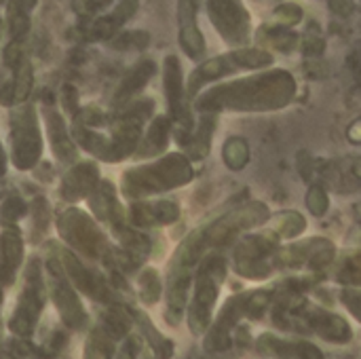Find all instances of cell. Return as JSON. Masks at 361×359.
<instances>
[{"mask_svg": "<svg viewBox=\"0 0 361 359\" xmlns=\"http://www.w3.org/2000/svg\"><path fill=\"white\" fill-rule=\"evenodd\" d=\"M258 351L269 359H324V353L307 341H288L271 332L258 339Z\"/></svg>", "mask_w": 361, "mask_h": 359, "instance_id": "cell-21", "label": "cell"}, {"mask_svg": "<svg viewBox=\"0 0 361 359\" xmlns=\"http://www.w3.org/2000/svg\"><path fill=\"white\" fill-rule=\"evenodd\" d=\"M114 339H110L99 326L93 328L87 336L82 359H114Z\"/></svg>", "mask_w": 361, "mask_h": 359, "instance_id": "cell-30", "label": "cell"}, {"mask_svg": "<svg viewBox=\"0 0 361 359\" xmlns=\"http://www.w3.org/2000/svg\"><path fill=\"white\" fill-rule=\"evenodd\" d=\"M273 17L279 23V28H290V25H296L302 19V8L298 4H281V6L275 8Z\"/></svg>", "mask_w": 361, "mask_h": 359, "instance_id": "cell-37", "label": "cell"}, {"mask_svg": "<svg viewBox=\"0 0 361 359\" xmlns=\"http://www.w3.org/2000/svg\"><path fill=\"white\" fill-rule=\"evenodd\" d=\"M89 212L93 214V220L106 222L112 231H118L127 224V214L121 205L118 190L112 182L102 180L99 186L93 190V195L87 199Z\"/></svg>", "mask_w": 361, "mask_h": 359, "instance_id": "cell-18", "label": "cell"}, {"mask_svg": "<svg viewBox=\"0 0 361 359\" xmlns=\"http://www.w3.org/2000/svg\"><path fill=\"white\" fill-rule=\"evenodd\" d=\"M133 326L140 330V336L150 345V349H152V353H154L157 358L159 359L173 358V351H176V349H173V343L157 330V326L150 322V317H148L144 311L133 309Z\"/></svg>", "mask_w": 361, "mask_h": 359, "instance_id": "cell-27", "label": "cell"}, {"mask_svg": "<svg viewBox=\"0 0 361 359\" xmlns=\"http://www.w3.org/2000/svg\"><path fill=\"white\" fill-rule=\"evenodd\" d=\"M197 2L178 4V40L186 57L201 61L205 57V36L197 23Z\"/></svg>", "mask_w": 361, "mask_h": 359, "instance_id": "cell-19", "label": "cell"}, {"mask_svg": "<svg viewBox=\"0 0 361 359\" xmlns=\"http://www.w3.org/2000/svg\"><path fill=\"white\" fill-rule=\"evenodd\" d=\"M307 207L315 214V216H324L330 207V199L326 195V190L322 186H311L309 195H307Z\"/></svg>", "mask_w": 361, "mask_h": 359, "instance_id": "cell-38", "label": "cell"}, {"mask_svg": "<svg viewBox=\"0 0 361 359\" xmlns=\"http://www.w3.org/2000/svg\"><path fill=\"white\" fill-rule=\"evenodd\" d=\"M99 167L95 161H78L74 163L59 184V195L68 203H80L93 195V190L99 186Z\"/></svg>", "mask_w": 361, "mask_h": 359, "instance_id": "cell-16", "label": "cell"}, {"mask_svg": "<svg viewBox=\"0 0 361 359\" xmlns=\"http://www.w3.org/2000/svg\"><path fill=\"white\" fill-rule=\"evenodd\" d=\"M171 118L167 114H159L150 121L148 129L144 131L140 146L133 154L135 161H146V159H159L163 154H167V146H169V138H171Z\"/></svg>", "mask_w": 361, "mask_h": 359, "instance_id": "cell-23", "label": "cell"}, {"mask_svg": "<svg viewBox=\"0 0 361 359\" xmlns=\"http://www.w3.org/2000/svg\"><path fill=\"white\" fill-rule=\"evenodd\" d=\"M163 89L167 99V110L171 123L178 125L176 135H186L195 129V114L190 99L186 95V83L182 74V63L176 55H167L163 59Z\"/></svg>", "mask_w": 361, "mask_h": 359, "instance_id": "cell-13", "label": "cell"}, {"mask_svg": "<svg viewBox=\"0 0 361 359\" xmlns=\"http://www.w3.org/2000/svg\"><path fill=\"white\" fill-rule=\"evenodd\" d=\"M6 165H8V157H6V150H4V146L0 142V178L6 174Z\"/></svg>", "mask_w": 361, "mask_h": 359, "instance_id": "cell-42", "label": "cell"}, {"mask_svg": "<svg viewBox=\"0 0 361 359\" xmlns=\"http://www.w3.org/2000/svg\"><path fill=\"white\" fill-rule=\"evenodd\" d=\"M47 284L44 271L38 258H32L23 269V286L15 305V311L8 320V330L17 339H30L36 330V324L47 305Z\"/></svg>", "mask_w": 361, "mask_h": 359, "instance_id": "cell-9", "label": "cell"}, {"mask_svg": "<svg viewBox=\"0 0 361 359\" xmlns=\"http://www.w3.org/2000/svg\"><path fill=\"white\" fill-rule=\"evenodd\" d=\"M226 273H228V262L222 252L207 254L197 267L195 281H192V298L188 300V309H186L188 328L195 336H201L209 330Z\"/></svg>", "mask_w": 361, "mask_h": 359, "instance_id": "cell-4", "label": "cell"}, {"mask_svg": "<svg viewBox=\"0 0 361 359\" xmlns=\"http://www.w3.org/2000/svg\"><path fill=\"white\" fill-rule=\"evenodd\" d=\"M4 23L8 28L11 40H21L27 32H30V15L27 11L21 8V4H8L6 15H4Z\"/></svg>", "mask_w": 361, "mask_h": 359, "instance_id": "cell-34", "label": "cell"}, {"mask_svg": "<svg viewBox=\"0 0 361 359\" xmlns=\"http://www.w3.org/2000/svg\"><path fill=\"white\" fill-rule=\"evenodd\" d=\"M137 8H140L137 2H118V4L112 8V13L97 17V19L89 25L87 38H89V40H112V38L121 32V25L127 23V21L137 13Z\"/></svg>", "mask_w": 361, "mask_h": 359, "instance_id": "cell-26", "label": "cell"}, {"mask_svg": "<svg viewBox=\"0 0 361 359\" xmlns=\"http://www.w3.org/2000/svg\"><path fill=\"white\" fill-rule=\"evenodd\" d=\"M137 294H140V300L142 305L146 307H154L161 296H163V281H161V275L154 267H144L140 273H137Z\"/></svg>", "mask_w": 361, "mask_h": 359, "instance_id": "cell-29", "label": "cell"}, {"mask_svg": "<svg viewBox=\"0 0 361 359\" xmlns=\"http://www.w3.org/2000/svg\"><path fill=\"white\" fill-rule=\"evenodd\" d=\"M336 281L347 284L349 288H361V252L347 256L343 262H338L334 271Z\"/></svg>", "mask_w": 361, "mask_h": 359, "instance_id": "cell-33", "label": "cell"}, {"mask_svg": "<svg viewBox=\"0 0 361 359\" xmlns=\"http://www.w3.org/2000/svg\"><path fill=\"white\" fill-rule=\"evenodd\" d=\"M180 218V205L169 199H144L129 203L127 224L135 231L169 226Z\"/></svg>", "mask_w": 361, "mask_h": 359, "instance_id": "cell-15", "label": "cell"}, {"mask_svg": "<svg viewBox=\"0 0 361 359\" xmlns=\"http://www.w3.org/2000/svg\"><path fill=\"white\" fill-rule=\"evenodd\" d=\"M49 250L57 256L66 279L72 284V288L78 294H85L91 300L104 303L108 307L116 303V296H114V290H112L110 281L104 279L102 275H97L93 269H89L74 252H70L66 245H59V243H51Z\"/></svg>", "mask_w": 361, "mask_h": 359, "instance_id": "cell-12", "label": "cell"}, {"mask_svg": "<svg viewBox=\"0 0 361 359\" xmlns=\"http://www.w3.org/2000/svg\"><path fill=\"white\" fill-rule=\"evenodd\" d=\"M296 294H290V303L281 305V309H277V315L281 313V324H296L298 328H302L305 332H313L317 336H322L328 343H349L353 332L351 326L347 324V320H343L336 313L324 311L307 300H294Z\"/></svg>", "mask_w": 361, "mask_h": 359, "instance_id": "cell-10", "label": "cell"}, {"mask_svg": "<svg viewBox=\"0 0 361 359\" xmlns=\"http://www.w3.org/2000/svg\"><path fill=\"white\" fill-rule=\"evenodd\" d=\"M110 42L118 51H142L150 44V34L146 30H127L118 32Z\"/></svg>", "mask_w": 361, "mask_h": 359, "instance_id": "cell-35", "label": "cell"}, {"mask_svg": "<svg viewBox=\"0 0 361 359\" xmlns=\"http://www.w3.org/2000/svg\"><path fill=\"white\" fill-rule=\"evenodd\" d=\"M207 17L220 38L235 49H243L252 36V17L241 2H207Z\"/></svg>", "mask_w": 361, "mask_h": 359, "instance_id": "cell-14", "label": "cell"}, {"mask_svg": "<svg viewBox=\"0 0 361 359\" xmlns=\"http://www.w3.org/2000/svg\"><path fill=\"white\" fill-rule=\"evenodd\" d=\"M42 121H44V131H47V138H49V144H51V152L53 157L63 163V165H74L78 163V146L74 144L72 140V133L63 121V116L55 110V108H44L42 110Z\"/></svg>", "mask_w": 361, "mask_h": 359, "instance_id": "cell-17", "label": "cell"}, {"mask_svg": "<svg viewBox=\"0 0 361 359\" xmlns=\"http://www.w3.org/2000/svg\"><path fill=\"white\" fill-rule=\"evenodd\" d=\"M271 305V292H247V294H237L231 296L220 315L212 322L207 336H205V349L207 351H224L231 345V334L239 326L243 317L258 320Z\"/></svg>", "mask_w": 361, "mask_h": 359, "instance_id": "cell-8", "label": "cell"}, {"mask_svg": "<svg viewBox=\"0 0 361 359\" xmlns=\"http://www.w3.org/2000/svg\"><path fill=\"white\" fill-rule=\"evenodd\" d=\"M273 61H275L273 55L260 47H243V49H233L228 53L216 55L212 59L201 61L190 72V76L186 80V95H188V99H195L212 83H218V80L239 74V72L269 68Z\"/></svg>", "mask_w": 361, "mask_h": 359, "instance_id": "cell-5", "label": "cell"}, {"mask_svg": "<svg viewBox=\"0 0 361 359\" xmlns=\"http://www.w3.org/2000/svg\"><path fill=\"white\" fill-rule=\"evenodd\" d=\"M214 129H216V116L214 114H201L199 125H195V129L186 135H176L180 146H182V154L188 157V161H201L209 154L212 148V138H214Z\"/></svg>", "mask_w": 361, "mask_h": 359, "instance_id": "cell-24", "label": "cell"}, {"mask_svg": "<svg viewBox=\"0 0 361 359\" xmlns=\"http://www.w3.org/2000/svg\"><path fill=\"white\" fill-rule=\"evenodd\" d=\"M57 235L66 243V248L78 258L85 256L87 260L106 264L114 250L97 226V222L93 220V216L82 212L80 207H66L57 216Z\"/></svg>", "mask_w": 361, "mask_h": 359, "instance_id": "cell-7", "label": "cell"}, {"mask_svg": "<svg viewBox=\"0 0 361 359\" xmlns=\"http://www.w3.org/2000/svg\"><path fill=\"white\" fill-rule=\"evenodd\" d=\"M78 99H80V95H78V89L74 85H63L61 87V106H63L66 112H70V116H74L80 110Z\"/></svg>", "mask_w": 361, "mask_h": 359, "instance_id": "cell-41", "label": "cell"}, {"mask_svg": "<svg viewBox=\"0 0 361 359\" xmlns=\"http://www.w3.org/2000/svg\"><path fill=\"white\" fill-rule=\"evenodd\" d=\"M2 303H4V290L0 288V309H2Z\"/></svg>", "mask_w": 361, "mask_h": 359, "instance_id": "cell-43", "label": "cell"}, {"mask_svg": "<svg viewBox=\"0 0 361 359\" xmlns=\"http://www.w3.org/2000/svg\"><path fill=\"white\" fill-rule=\"evenodd\" d=\"M271 220V209L262 201H247L235 209H228L192 233H188L178 250L171 256L169 269L186 271V273H197V267L207 254L220 252L228 245H235L250 229L262 226Z\"/></svg>", "mask_w": 361, "mask_h": 359, "instance_id": "cell-2", "label": "cell"}, {"mask_svg": "<svg viewBox=\"0 0 361 359\" xmlns=\"http://www.w3.org/2000/svg\"><path fill=\"white\" fill-rule=\"evenodd\" d=\"M341 303L361 324V288H345L341 292Z\"/></svg>", "mask_w": 361, "mask_h": 359, "instance_id": "cell-39", "label": "cell"}, {"mask_svg": "<svg viewBox=\"0 0 361 359\" xmlns=\"http://www.w3.org/2000/svg\"><path fill=\"white\" fill-rule=\"evenodd\" d=\"M30 214H32V229H36L38 233H47L49 224H51V205L44 197H36L30 205Z\"/></svg>", "mask_w": 361, "mask_h": 359, "instance_id": "cell-36", "label": "cell"}, {"mask_svg": "<svg viewBox=\"0 0 361 359\" xmlns=\"http://www.w3.org/2000/svg\"><path fill=\"white\" fill-rule=\"evenodd\" d=\"M42 271L47 273L44 275V284H47V294L51 296L53 305H55V311L59 313L63 326L68 330H85L87 326V311H85V305L78 296V292L72 288V284L66 279L63 275V269L57 260V256L49 250V256L44 260V267Z\"/></svg>", "mask_w": 361, "mask_h": 359, "instance_id": "cell-11", "label": "cell"}, {"mask_svg": "<svg viewBox=\"0 0 361 359\" xmlns=\"http://www.w3.org/2000/svg\"><path fill=\"white\" fill-rule=\"evenodd\" d=\"M8 161L19 171H32L40 165L44 138L38 112L32 104H21L8 112Z\"/></svg>", "mask_w": 361, "mask_h": 359, "instance_id": "cell-6", "label": "cell"}, {"mask_svg": "<svg viewBox=\"0 0 361 359\" xmlns=\"http://www.w3.org/2000/svg\"><path fill=\"white\" fill-rule=\"evenodd\" d=\"M195 167L182 152H167L150 163L133 165L123 171L118 193L129 201H144L154 195H163L190 184Z\"/></svg>", "mask_w": 361, "mask_h": 359, "instance_id": "cell-3", "label": "cell"}, {"mask_svg": "<svg viewBox=\"0 0 361 359\" xmlns=\"http://www.w3.org/2000/svg\"><path fill=\"white\" fill-rule=\"evenodd\" d=\"M222 159L224 165L233 171H241L247 163H250V146L243 138L235 135L228 138L222 146Z\"/></svg>", "mask_w": 361, "mask_h": 359, "instance_id": "cell-31", "label": "cell"}, {"mask_svg": "<svg viewBox=\"0 0 361 359\" xmlns=\"http://www.w3.org/2000/svg\"><path fill=\"white\" fill-rule=\"evenodd\" d=\"M307 229V220L302 214L298 212H286V214H279L277 218L271 220L267 233L273 235L277 241H283V239H294L298 235H302Z\"/></svg>", "mask_w": 361, "mask_h": 359, "instance_id": "cell-28", "label": "cell"}, {"mask_svg": "<svg viewBox=\"0 0 361 359\" xmlns=\"http://www.w3.org/2000/svg\"><path fill=\"white\" fill-rule=\"evenodd\" d=\"M30 212V205L19 195H8L0 203V226L2 229H15L17 222H21Z\"/></svg>", "mask_w": 361, "mask_h": 359, "instance_id": "cell-32", "label": "cell"}, {"mask_svg": "<svg viewBox=\"0 0 361 359\" xmlns=\"http://www.w3.org/2000/svg\"><path fill=\"white\" fill-rule=\"evenodd\" d=\"M11 72H13V76L4 85H0V104L6 108H15V106L25 104L30 93H32V85H34L32 61L27 57Z\"/></svg>", "mask_w": 361, "mask_h": 359, "instance_id": "cell-25", "label": "cell"}, {"mask_svg": "<svg viewBox=\"0 0 361 359\" xmlns=\"http://www.w3.org/2000/svg\"><path fill=\"white\" fill-rule=\"evenodd\" d=\"M0 25H2V21H0Z\"/></svg>", "mask_w": 361, "mask_h": 359, "instance_id": "cell-44", "label": "cell"}, {"mask_svg": "<svg viewBox=\"0 0 361 359\" xmlns=\"http://www.w3.org/2000/svg\"><path fill=\"white\" fill-rule=\"evenodd\" d=\"M154 72H157L154 59H150V57L137 59V61L123 74V78L118 80V85H116V89H114V95H112V106H114V110L121 108V106H125V104H129V102H133V99H137V95H140V93L144 91V87L150 83V78L154 76Z\"/></svg>", "mask_w": 361, "mask_h": 359, "instance_id": "cell-20", "label": "cell"}, {"mask_svg": "<svg viewBox=\"0 0 361 359\" xmlns=\"http://www.w3.org/2000/svg\"><path fill=\"white\" fill-rule=\"evenodd\" d=\"M298 83L288 70H267L252 76L220 83L192 99L201 114L218 112H273L290 106Z\"/></svg>", "mask_w": 361, "mask_h": 359, "instance_id": "cell-1", "label": "cell"}, {"mask_svg": "<svg viewBox=\"0 0 361 359\" xmlns=\"http://www.w3.org/2000/svg\"><path fill=\"white\" fill-rule=\"evenodd\" d=\"M140 336H135V334H129L127 339H123L121 341V345H118V349H116V353H114V359H135L137 358V353H140Z\"/></svg>", "mask_w": 361, "mask_h": 359, "instance_id": "cell-40", "label": "cell"}, {"mask_svg": "<svg viewBox=\"0 0 361 359\" xmlns=\"http://www.w3.org/2000/svg\"><path fill=\"white\" fill-rule=\"evenodd\" d=\"M25 258L23 237L17 229H4L0 233V288H8Z\"/></svg>", "mask_w": 361, "mask_h": 359, "instance_id": "cell-22", "label": "cell"}]
</instances>
